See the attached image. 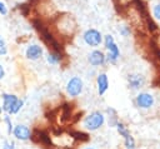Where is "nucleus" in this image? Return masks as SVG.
I'll return each instance as SVG.
<instances>
[{"label":"nucleus","mask_w":160,"mask_h":149,"mask_svg":"<svg viewBox=\"0 0 160 149\" xmlns=\"http://www.w3.org/2000/svg\"><path fill=\"white\" fill-rule=\"evenodd\" d=\"M106 113H108V118H109V126H116L119 119H118V111L114 109V108H108L106 109Z\"/></svg>","instance_id":"4468645a"},{"label":"nucleus","mask_w":160,"mask_h":149,"mask_svg":"<svg viewBox=\"0 0 160 149\" xmlns=\"http://www.w3.org/2000/svg\"><path fill=\"white\" fill-rule=\"evenodd\" d=\"M4 76H5V69H4V66L0 64V80L4 79Z\"/></svg>","instance_id":"393cba45"},{"label":"nucleus","mask_w":160,"mask_h":149,"mask_svg":"<svg viewBox=\"0 0 160 149\" xmlns=\"http://www.w3.org/2000/svg\"><path fill=\"white\" fill-rule=\"evenodd\" d=\"M105 123V116L101 111L95 110L92 113H90L89 115H86L82 120V126L89 130V131H95L98 129H100Z\"/></svg>","instance_id":"f03ea898"},{"label":"nucleus","mask_w":160,"mask_h":149,"mask_svg":"<svg viewBox=\"0 0 160 149\" xmlns=\"http://www.w3.org/2000/svg\"><path fill=\"white\" fill-rule=\"evenodd\" d=\"M31 139H32L34 141H38V143L42 144L44 146H51V139H50V136H49L45 131H39V130H36V131L31 135Z\"/></svg>","instance_id":"f8f14e48"},{"label":"nucleus","mask_w":160,"mask_h":149,"mask_svg":"<svg viewBox=\"0 0 160 149\" xmlns=\"http://www.w3.org/2000/svg\"><path fill=\"white\" fill-rule=\"evenodd\" d=\"M70 134H71L72 138H75V139H78V140H80V141H86V140H89V136H88L86 133H82V131H71Z\"/></svg>","instance_id":"a211bd4d"},{"label":"nucleus","mask_w":160,"mask_h":149,"mask_svg":"<svg viewBox=\"0 0 160 149\" xmlns=\"http://www.w3.org/2000/svg\"><path fill=\"white\" fill-rule=\"evenodd\" d=\"M102 43L108 50V54H106V63H110V64H116L118 59L120 58V49L118 46V44L115 43V39L112 35L110 34H106L102 39Z\"/></svg>","instance_id":"f257e3e1"},{"label":"nucleus","mask_w":160,"mask_h":149,"mask_svg":"<svg viewBox=\"0 0 160 149\" xmlns=\"http://www.w3.org/2000/svg\"><path fill=\"white\" fill-rule=\"evenodd\" d=\"M12 134H14V136L18 140H21V141H25V140L31 139V135H32L31 130L26 125H24V124L15 125L14 126V130H12Z\"/></svg>","instance_id":"1a4fd4ad"},{"label":"nucleus","mask_w":160,"mask_h":149,"mask_svg":"<svg viewBox=\"0 0 160 149\" xmlns=\"http://www.w3.org/2000/svg\"><path fill=\"white\" fill-rule=\"evenodd\" d=\"M96 85H98V94L101 96L106 93L109 89V79L105 73H100L96 78Z\"/></svg>","instance_id":"9b49d317"},{"label":"nucleus","mask_w":160,"mask_h":149,"mask_svg":"<svg viewBox=\"0 0 160 149\" xmlns=\"http://www.w3.org/2000/svg\"><path fill=\"white\" fill-rule=\"evenodd\" d=\"M88 61L91 66H102L106 63V55L99 49H94L88 55Z\"/></svg>","instance_id":"39448f33"},{"label":"nucleus","mask_w":160,"mask_h":149,"mask_svg":"<svg viewBox=\"0 0 160 149\" xmlns=\"http://www.w3.org/2000/svg\"><path fill=\"white\" fill-rule=\"evenodd\" d=\"M119 33H120L121 36L126 38V36H129L131 34V30H130V28L128 25H121V26H119Z\"/></svg>","instance_id":"aec40b11"},{"label":"nucleus","mask_w":160,"mask_h":149,"mask_svg":"<svg viewBox=\"0 0 160 149\" xmlns=\"http://www.w3.org/2000/svg\"><path fill=\"white\" fill-rule=\"evenodd\" d=\"M42 54H44L42 46H40L39 44H35V43L34 44H29L26 46V49H25V56H26V59L32 60V61L39 60L42 56Z\"/></svg>","instance_id":"0eeeda50"},{"label":"nucleus","mask_w":160,"mask_h":149,"mask_svg":"<svg viewBox=\"0 0 160 149\" xmlns=\"http://www.w3.org/2000/svg\"><path fill=\"white\" fill-rule=\"evenodd\" d=\"M2 149H15L14 143H9V141H4V146Z\"/></svg>","instance_id":"b1692460"},{"label":"nucleus","mask_w":160,"mask_h":149,"mask_svg":"<svg viewBox=\"0 0 160 149\" xmlns=\"http://www.w3.org/2000/svg\"><path fill=\"white\" fill-rule=\"evenodd\" d=\"M4 123L6 124V129H8V134H12V130H14V125H12V121L10 119V114H5L4 118H2Z\"/></svg>","instance_id":"f3484780"},{"label":"nucleus","mask_w":160,"mask_h":149,"mask_svg":"<svg viewBox=\"0 0 160 149\" xmlns=\"http://www.w3.org/2000/svg\"><path fill=\"white\" fill-rule=\"evenodd\" d=\"M128 85L132 90H138L145 85V76L141 74H129L128 75Z\"/></svg>","instance_id":"9d476101"},{"label":"nucleus","mask_w":160,"mask_h":149,"mask_svg":"<svg viewBox=\"0 0 160 149\" xmlns=\"http://www.w3.org/2000/svg\"><path fill=\"white\" fill-rule=\"evenodd\" d=\"M152 15L156 20H160V3L152 8Z\"/></svg>","instance_id":"5701e85b"},{"label":"nucleus","mask_w":160,"mask_h":149,"mask_svg":"<svg viewBox=\"0 0 160 149\" xmlns=\"http://www.w3.org/2000/svg\"><path fill=\"white\" fill-rule=\"evenodd\" d=\"M8 13H9V9H8L6 4H5L4 1H1V0H0V15L6 16V15H8Z\"/></svg>","instance_id":"4be33fe9"},{"label":"nucleus","mask_w":160,"mask_h":149,"mask_svg":"<svg viewBox=\"0 0 160 149\" xmlns=\"http://www.w3.org/2000/svg\"><path fill=\"white\" fill-rule=\"evenodd\" d=\"M84 88L82 79L80 76H72L66 84V93L70 98H76L81 94Z\"/></svg>","instance_id":"20e7f679"},{"label":"nucleus","mask_w":160,"mask_h":149,"mask_svg":"<svg viewBox=\"0 0 160 149\" xmlns=\"http://www.w3.org/2000/svg\"><path fill=\"white\" fill-rule=\"evenodd\" d=\"M46 61H48L50 65H58V64L61 61V54H60L59 51H56V50L50 51V53H48V55H46Z\"/></svg>","instance_id":"ddd939ff"},{"label":"nucleus","mask_w":160,"mask_h":149,"mask_svg":"<svg viewBox=\"0 0 160 149\" xmlns=\"http://www.w3.org/2000/svg\"><path fill=\"white\" fill-rule=\"evenodd\" d=\"M135 103L140 109H150L154 105L155 99L149 93H139L135 98Z\"/></svg>","instance_id":"423d86ee"},{"label":"nucleus","mask_w":160,"mask_h":149,"mask_svg":"<svg viewBox=\"0 0 160 149\" xmlns=\"http://www.w3.org/2000/svg\"><path fill=\"white\" fill-rule=\"evenodd\" d=\"M1 99H2V110L6 113V114H10L12 113V109L16 104V101L19 100V98L15 95V94H8V93H4L1 94Z\"/></svg>","instance_id":"6e6552de"},{"label":"nucleus","mask_w":160,"mask_h":149,"mask_svg":"<svg viewBox=\"0 0 160 149\" xmlns=\"http://www.w3.org/2000/svg\"><path fill=\"white\" fill-rule=\"evenodd\" d=\"M85 149H96V148H92V146H89V148H85Z\"/></svg>","instance_id":"bb28decb"},{"label":"nucleus","mask_w":160,"mask_h":149,"mask_svg":"<svg viewBox=\"0 0 160 149\" xmlns=\"http://www.w3.org/2000/svg\"><path fill=\"white\" fill-rule=\"evenodd\" d=\"M116 129H118V133H119L122 138H125L126 135H129V134H130V131L128 130V128L125 126V124H124V123H121V121H118V124H116Z\"/></svg>","instance_id":"dca6fc26"},{"label":"nucleus","mask_w":160,"mask_h":149,"mask_svg":"<svg viewBox=\"0 0 160 149\" xmlns=\"http://www.w3.org/2000/svg\"><path fill=\"white\" fill-rule=\"evenodd\" d=\"M2 111H4V110H2V106H0V115L2 114Z\"/></svg>","instance_id":"a878e982"},{"label":"nucleus","mask_w":160,"mask_h":149,"mask_svg":"<svg viewBox=\"0 0 160 149\" xmlns=\"http://www.w3.org/2000/svg\"><path fill=\"white\" fill-rule=\"evenodd\" d=\"M124 145H125L126 149H136V148H135V146H136L135 139L132 138L131 134H129V135H126V136L124 138Z\"/></svg>","instance_id":"2eb2a0df"},{"label":"nucleus","mask_w":160,"mask_h":149,"mask_svg":"<svg viewBox=\"0 0 160 149\" xmlns=\"http://www.w3.org/2000/svg\"><path fill=\"white\" fill-rule=\"evenodd\" d=\"M6 54H8V45H6L5 39L0 35V56H4Z\"/></svg>","instance_id":"6ab92c4d"},{"label":"nucleus","mask_w":160,"mask_h":149,"mask_svg":"<svg viewBox=\"0 0 160 149\" xmlns=\"http://www.w3.org/2000/svg\"><path fill=\"white\" fill-rule=\"evenodd\" d=\"M22 106H24V99H19V100L16 101V104H15V106H14V109H12V113H11V114H18Z\"/></svg>","instance_id":"412c9836"},{"label":"nucleus","mask_w":160,"mask_h":149,"mask_svg":"<svg viewBox=\"0 0 160 149\" xmlns=\"http://www.w3.org/2000/svg\"><path fill=\"white\" fill-rule=\"evenodd\" d=\"M102 34L95 29V28H90V29H86L82 34V40L86 45H89L90 48H98L100 46V44L102 43Z\"/></svg>","instance_id":"7ed1b4c3"}]
</instances>
